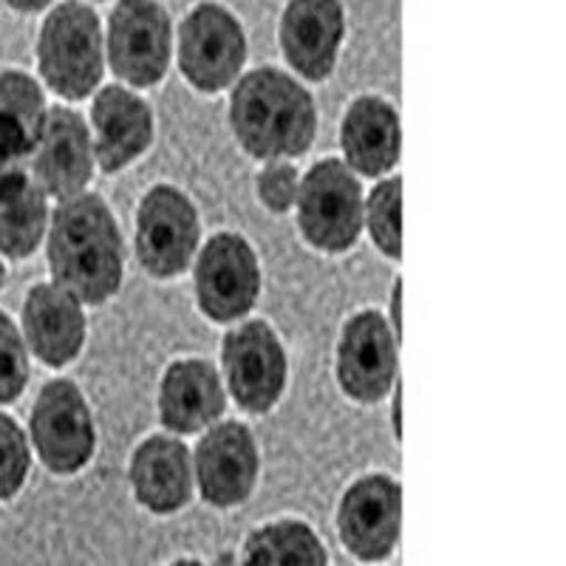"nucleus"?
<instances>
[{"mask_svg":"<svg viewBox=\"0 0 566 566\" xmlns=\"http://www.w3.org/2000/svg\"><path fill=\"white\" fill-rule=\"evenodd\" d=\"M20 335L40 363L63 368L80 357L88 335L85 306L57 283H38L23 301Z\"/></svg>","mask_w":566,"mask_h":566,"instance_id":"obj_15","label":"nucleus"},{"mask_svg":"<svg viewBox=\"0 0 566 566\" xmlns=\"http://www.w3.org/2000/svg\"><path fill=\"white\" fill-rule=\"evenodd\" d=\"M29 382V348L20 328L0 312V406L14 402Z\"/></svg>","mask_w":566,"mask_h":566,"instance_id":"obj_26","label":"nucleus"},{"mask_svg":"<svg viewBox=\"0 0 566 566\" xmlns=\"http://www.w3.org/2000/svg\"><path fill=\"white\" fill-rule=\"evenodd\" d=\"M38 65L45 85L63 99H85L105 71V38L97 12L65 0L49 12L38 34Z\"/></svg>","mask_w":566,"mask_h":566,"instance_id":"obj_3","label":"nucleus"},{"mask_svg":"<svg viewBox=\"0 0 566 566\" xmlns=\"http://www.w3.org/2000/svg\"><path fill=\"white\" fill-rule=\"evenodd\" d=\"M201 244L196 205L174 185H156L136 210V258L154 277H176L193 264Z\"/></svg>","mask_w":566,"mask_h":566,"instance_id":"obj_8","label":"nucleus"},{"mask_svg":"<svg viewBox=\"0 0 566 566\" xmlns=\"http://www.w3.org/2000/svg\"><path fill=\"white\" fill-rule=\"evenodd\" d=\"M224 391L247 413H266L281 402L290 380V363L281 337L264 321H244L221 343Z\"/></svg>","mask_w":566,"mask_h":566,"instance_id":"obj_5","label":"nucleus"},{"mask_svg":"<svg viewBox=\"0 0 566 566\" xmlns=\"http://www.w3.org/2000/svg\"><path fill=\"white\" fill-rule=\"evenodd\" d=\"M230 125L250 156L290 161L312 148L317 108L310 91L295 77L277 69H255L232 88Z\"/></svg>","mask_w":566,"mask_h":566,"instance_id":"obj_2","label":"nucleus"},{"mask_svg":"<svg viewBox=\"0 0 566 566\" xmlns=\"http://www.w3.org/2000/svg\"><path fill=\"white\" fill-rule=\"evenodd\" d=\"M337 382L354 402H380L397 386L399 337L388 326L386 315L357 312L343 326L337 340Z\"/></svg>","mask_w":566,"mask_h":566,"instance_id":"obj_11","label":"nucleus"},{"mask_svg":"<svg viewBox=\"0 0 566 566\" xmlns=\"http://www.w3.org/2000/svg\"><path fill=\"white\" fill-rule=\"evenodd\" d=\"M297 187H301V174L290 161H266L264 170L258 174L255 190L261 205L270 212H290L295 207Z\"/></svg>","mask_w":566,"mask_h":566,"instance_id":"obj_27","label":"nucleus"},{"mask_svg":"<svg viewBox=\"0 0 566 566\" xmlns=\"http://www.w3.org/2000/svg\"><path fill=\"white\" fill-rule=\"evenodd\" d=\"M360 176L340 159H323L301 176L297 187V227L301 235L321 252H346L363 232Z\"/></svg>","mask_w":566,"mask_h":566,"instance_id":"obj_4","label":"nucleus"},{"mask_svg":"<svg viewBox=\"0 0 566 566\" xmlns=\"http://www.w3.org/2000/svg\"><path fill=\"white\" fill-rule=\"evenodd\" d=\"M388 326L394 328V335L402 340V283H394L391 290V315H386Z\"/></svg>","mask_w":566,"mask_h":566,"instance_id":"obj_28","label":"nucleus"},{"mask_svg":"<svg viewBox=\"0 0 566 566\" xmlns=\"http://www.w3.org/2000/svg\"><path fill=\"white\" fill-rule=\"evenodd\" d=\"M346 14L340 0H290L281 18V49L306 80H326L337 65Z\"/></svg>","mask_w":566,"mask_h":566,"instance_id":"obj_17","label":"nucleus"},{"mask_svg":"<svg viewBox=\"0 0 566 566\" xmlns=\"http://www.w3.org/2000/svg\"><path fill=\"white\" fill-rule=\"evenodd\" d=\"M190 457H193V482L199 484L201 499L212 507H239L255 490L261 453L247 424L232 419L210 424Z\"/></svg>","mask_w":566,"mask_h":566,"instance_id":"obj_12","label":"nucleus"},{"mask_svg":"<svg viewBox=\"0 0 566 566\" xmlns=\"http://www.w3.org/2000/svg\"><path fill=\"white\" fill-rule=\"evenodd\" d=\"M193 290L210 321H244L261 295V264L250 241L239 232L212 235L193 258Z\"/></svg>","mask_w":566,"mask_h":566,"instance_id":"obj_7","label":"nucleus"},{"mask_svg":"<svg viewBox=\"0 0 566 566\" xmlns=\"http://www.w3.org/2000/svg\"><path fill=\"white\" fill-rule=\"evenodd\" d=\"M170 18L159 0H119L111 12L105 54L119 80L150 88L170 65Z\"/></svg>","mask_w":566,"mask_h":566,"instance_id":"obj_9","label":"nucleus"},{"mask_svg":"<svg viewBox=\"0 0 566 566\" xmlns=\"http://www.w3.org/2000/svg\"><path fill=\"white\" fill-rule=\"evenodd\" d=\"M170 566H205V564H199V560L185 558V560H176V564H170Z\"/></svg>","mask_w":566,"mask_h":566,"instance_id":"obj_32","label":"nucleus"},{"mask_svg":"<svg viewBox=\"0 0 566 566\" xmlns=\"http://www.w3.org/2000/svg\"><path fill=\"white\" fill-rule=\"evenodd\" d=\"M130 488L136 502L156 515H170L193 495V457L181 439L148 437L130 457Z\"/></svg>","mask_w":566,"mask_h":566,"instance_id":"obj_19","label":"nucleus"},{"mask_svg":"<svg viewBox=\"0 0 566 566\" xmlns=\"http://www.w3.org/2000/svg\"><path fill=\"white\" fill-rule=\"evenodd\" d=\"M45 258L52 283L83 306H103L123 290L125 250L108 201L77 193L57 201L45 230Z\"/></svg>","mask_w":566,"mask_h":566,"instance_id":"obj_1","label":"nucleus"},{"mask_svg":"<svg viewBox=\"0 0 566 566\" xmlns=\"http://www.w3.org/2000/svg\"><path fill=\"white\" fill-rule=\"evenodd\" d=\"M227 408V391L221 374L207 360L170 363L159 382V419L176 437L205 433L221 422Z\"/></svg>","mask_w":566,"mask_h":566,"instance_id":"obj_18","label":"nucleus"},{"mask_svg":"<svg viewBox=\"0 0 566 566\" xmlns=\"http://www.w3.org/2000/svg\"><path fill=\"white\" fill-rule=\"evenodd\" d=\"M219 566H235V558H232V555H221Z\"/></svg>","mask_w":566,"mask_h":566,"instance_id":"obj_31","label":"nucleus"},{"mask_svg":"<svg viewBox=\"0 0 566 566\" xmlns=\"http://www.w3.org/2000/svg\"><path fill=\"white\" fill-rule=\"evenodd\" d=\"M399 116L380 97L354 99L340 128L343 161L357 176H386L399 159Z\"/></svg>","mask_w":566,"mask_h":566,"instance_id":"obj_20","label":"nucleus"},{"mask_svg":"<svg viewBox=\"0 0 566 566\" xmlns=\"http://www.w3.org/2000/svg\"><path fill=\"white\" fill-rule=\"evenodd\" d=\"M7 286V266H3V261H0V290Z\"/></svg>","mask_w":566,"mask_h":566,"instance_id":"obj_33","label":"nucleus"},{"mask_svg":"<svg viewBox=\"0 0 566 566\" xmlns=\"http://www.w3.org/2000/svg\"><path fill=\"white\" fill-rule=\"evenodd\" d=\"M94 148L88 123L77 111L54 105L45 111V123L34 154L29 159V176L49 199H71L85 193L94 176Z\"/></svg>","mask_w":566,"mask_h":566,"instance_id":"obj_13","label":"nucleus"},{"mask_svg":"<svg viewBox=\"0 0 566 566\" xmlns=\"http://www.w3.org/2000/svg\"><path fill=\"white\" fill-rule=\"evenodd\" d=\"M235 566H328V555L310 524L283 518L258 527L244 541Z\"/></svg>","mask_w":566,"mask_h":566,"instance_id":"obj_23","label":"nucleus"},{"mask_svg":"<svg viewBox=\"0 0 566 566\" xmlns=\"http://www.w3.org/2000/svg\"><path fill=\"white\" fill-rule=\"evenodd\" d=\"M91 148L105 174H119L154 142V111L134 91L108 85L91 105Z\"/></svg>","mask_w":566,"mask_h":566,"instance_id":"obj_16","label":"nucleus"},{"mask_svg":"<svg viewBox=\"0 0 566 566\" xmlns=\"http://www.w3.org/2000/svg\"><path fill=\"white\" fill-rule=\"evenodd\" d=\"M402 524V490L382 473L363 476L343 493L337 530L354 558L382 560L394 553Z\"/></svg>","mask_w":566,"mask_h":566,"instance_id":"obj_14","label":"nucleus"},{"mask_svg":"<svg viewBox=\"0 0 566 566\" xmlns=\"http://www.w3.org/2000/svg\"><path fill=\"white\" fill-rule=\"evenodd\" d=\"M391 397H394V408H391V419H394V433H397V439H399V433H402V424H399V382H397V386H394Z\"/></svg>","mask_w":566,"mask_h":566,"instance_id":"obj_30","label":"nucleus"},{"mask_svg":"<svg viewBox=\"0 0 566 566\" xmlns=\"http://www.w3.org/2000/svg\"><path fill=\"white\" fill-rule=\"evenodd\" d=\"M247 63V34L239 18L219 3H199L181 20L179 69L205 94L224 91Z\"/></svg>","mask_w":566,"mask_h":566,"instance_id":"obj_10","label":"nucleus"},{"mask_svg":"<svg viewBox=\"0 0 566 566\" xmlns=\"http://www.w3.org/2000/svg\"><path fill=\"white\" fill-rule=\"evenodd\" d=\"M29 439L34 453L57 476H74L97 451V428L77 382L52 380L32 406Z\"/></svg>","mask_w":566,"mask_h":566,"instance_id":"obj_6","label":"nucleus"},{"mask_svg":"<svg viewBox=\"0 0 566 566\" xmlns=\"http://www.w3.org/2000/svg\"><path fill=\"white\" fill-rule=\"evenodd\" d=\"M49 196L34 185L29 170L0 179V255L29 258L49 230Z\"/></svg>","mask_w":566,"mask_h":566,"instance_id":"obj_22","label":"nucleus"},{"mask_svg":"<svg viewBox=\"0 0 566 566\" xmlns=\"http://www.w3.org/2000/svg\"><path fill=\"white\" fill-rule=\"evenodd\" d=\"M9 7L18 9V12H40V9H45L52 0H7Z\"/></svg>","mask_w":566,"mask_h":566,"instance_id":"obj_29","label":"nucleus"},{"mask_svg":"<svg viewBox=\"0 0 566 566\" xmlns=\"http://www.w3.org/2000/svg\"><path fill=\"white\" fill-rule=\"evenodd\" d=\"M32 468V444L9 413H0V502L23 490Z\"/></svg>","mask_w":566,"mask_h":566,"instance_id":"obj_25","label":"nucleus"},{"mask_svg":"<svg viewBox=\"0 0 566 566\" xmlns=\"http://www.w3.org/2000/svg\"><path fill=\"white\" fill-rule=\"evenodd\" d=\"M43 88L23 71L0 74V179L29 170L45 123Z\"/></svg>","mask_w":566,"mask_h":566,"instance_id":"obj_21","label":"nucleus"},{"mask_svg":"<svg viewBox=\"0 0 566 566\" xmlns=\"http://www.w3.org/2000/svg\"><path fill=\"white\" fill-rule=\"evenodd\" d=\"M363 227L382 255H402V179L388 176L374 187L363 205Z\"/></svg>","mask_w":566,"mask_h":566,"instance_id":"obj_24","label":"nucleus"}]
</instances>
